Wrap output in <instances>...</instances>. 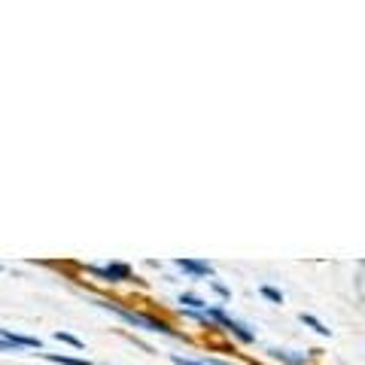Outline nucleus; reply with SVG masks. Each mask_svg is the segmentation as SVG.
I'll list each match as a JSON object with an SVG mask.
<instances>
[{
  "label": "nucleus",
  "instance_id": "f257e3e1",
  "mask_svg": "<svg viewBox=\"0 0 365 365\" xmlns=\"http://www.w3.org/2000/svg\"><path fill=\"white\" fill-rule=\"evenodd\" d=\"M98 304H101V307H107V311H113L116 317H122L125 323H131V326H137V329H146V332H162V335H177L168 323H162V319H155V317L134 314V311H128V307H119L116 302H98Z\"/></svg>",
  "mask_w": 365,
  "mask_h": 365
},
{
  "label": "nucleus",
  "instance_id": "f03ea898",
  "mask_svg": "<svg viewBox=\"0 0 365 365\" xmlns=\"http://www.w3.org/2000/svg\"><path fill=\"white\" fill-rule=\"evenodd\" d=\"M204 317H207V323H210V326H222V329H228V332H232L237 341H241V344H253V341H256V335L250 332L244 323H237V319L228 317L222 307H207V311H204Z\"/></svg>",
  "mask_w": 365,
  "mask_h": 365
},
{
  "label": "nucleus",
  "instance_id": "7ed1b4c3",
  "mask_svg": "<svg viewBox=\"0 0 365 365\" xmlns=\"http://www.w3.org/2000/svg\"><path fill=\"white\" fill-rule=\"evenodd\" d=\"M0 338L6 341L9 347L16 350H40V338H28V335H19V332H9V329H0Z\"/></svg>",
  "mask_w": 365,
  "mask_h": 365
},
{
  "label": "nucleus",
  "instance_id": "20e7f679",
  "mask_svg": "<svg viewBox=\"0 0 365 365\" xmlns=\"http://www.w3.org/2000/svg\"><path fill=\"white\" fill-rule=\"evenodd\" d=\"M98 274V277H104L110 283H122V280H128L131 277V268L128 265H122V262H110L107 268H91Z\"/></svg>",
  "mask_w": 365,
  "mask_h": 365
},
{
  "label": "nucleus",
  "instance_id": "39448f33",
  "mask_svg": "<svg viewBox=\"0 0 365 365\" xmlns=\"http://www.w3.org/2000/svg\"><path fill=\"white\" fill-rule=\"evenodd\" d=\"M177 268L192 277H213V265L210 262H198V259H177Z\"/></svg>",
  "mask_w": 365,
  "mask_h": 365
},
{
  "label": "nucleus",
  "instance_id": "423d86ee",
  "mask_svg": "<svg viewBox=\"0 0 365 365\" xmlns=\"http://www.w3.org/2000/svg\"><path fill=\"white\" fill-rule=\"evenodd\" d=\"M268 353H271V359H277L283 365H307V362H311V356H307V353H299V350H280V347H274Z\"/></svg>",
  "mask_w": 365,
  "mask_h": 365
},
{
  "label": "nucleus",
  "instance_id": "0eeeda50",
  "mask_svg": "<svg viewBox=\"0 0 365 365\" xmlns=\"http://www.w3.org/2000/svg\"><path fill=\"white\" fill-rule=\"evenodd\" d=\"M180 304H182V311H207V302H201L198 295H192V292H182Z\"/></svg>",
  "mask_w": 365,
  "mask_h": 365
},
{
  "label": "nucleus",
  "instance_id": "6e6552de",
  "mask_svg": "<svg viewBox=\"0 0 365 365\" xmlns=\"http://www.w3.org/2000/svg\"><path fill=\"white\" fill-rule=\"evenodd\" d=\"M299 319H302V323H304V326H311V329H314V332H317V335H329V332H332V329H329V326H323V323H319V319H317L314 314H299Z\"/></svg>",
  "mask_w": 365,
  "mask_h": 365
},
{
  "label": "nucleus",
  "instance_id": "1a4fd4ad",
  "mask_svg": "<svg viewBox=\"0 0 365 365\" xmlns=\"http://www.w3.org/2000/svg\"><path fill=\"white\" fill-rule=\"evenodd\" d=\"M49 362H58V365H91L88 359H73V356H58V353H46Z\"/></svg>",
  "mask_w": 365,
  "mask_h": 365
},
{
  "label": "nucleus",
  "instance_id": "9d476101",
  "mask_svg": "<svg viewBox=\"0 0 365 365\" xmlns=\"http://www.w3.org/2000/svg\"><path fill=\"white\" fill-rule=\"evenodd\" d=\"M259 292L265 295L268 302H274V304H283V292H280V289H274V287H262Z\"/></svg>",
  "mask_w": 365,
  "mask_h": 365
},
{
  "label": "nucleus",
  "instance_id": "9b49d317",
  "mask_svg": "<svg viewBox=\"0 0 365 365\" xmlns=\"http://www.w3.org/2000/svg\"><path fill=\"white\" fill-rule=\"evenodd\" d=\"M55 338H58V341H64V344H73L76 350H83V347H86L83 341H79L76 335H71V332H55Z\"/></svg>",
  "mask_w": 365,
  "mask_h": 365
},
{
  "label": "nucleus",
  "instance_id": "f8f14e48",
  "mask_svg": "<svg viewBox=\"0 0 365 365\" xmlns=\"http://www.w3.org/2000/svg\"><path fill=\"white\" fill-rule=\"evenodd\" d=\"M174 365H207V362H198V359H182V356H170Z\"/></svg>",
  "mask_w": 365,
  "mask_h": 365
},
{
  "label": "nucleus",
  "instance_id": "ddd939ff",
  "mask_svg": "<svg viewBox=\"0 0 365 365\" xmlns=\"http://www.w3.org/2000/svg\"><path fill=\"white\" fill-rule=\"evenodd\" d=\"M210 287H213L216 292H220V295H222V299H228V289L222 287V283H220V280H210Z\"/></svg>",
  "mask_w": 365,
  "mask_h": 365
}]
</instances>
